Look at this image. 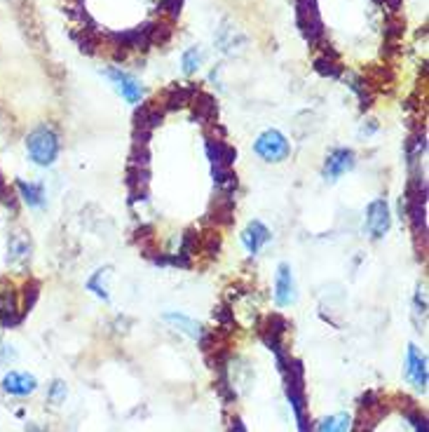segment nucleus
I'll return each mask as SVG.
<instances>
[{
    "instance_id": "f257e3e1",
    "label": "nucleus",
    "mask_w": 429,
    "mask_h": 432,
    "mask_svg": "<svg viewBox=\"0 0 429 432\" xmlns=\"http://www.w3.org/2000/svg\"><path fill=\"white\" fill-rule=\"evenodd\" d=\"M59 151H61L59 136H56V132L49 127V125H40V127H35L31 134L26 136L28 158L40 167L54 165L56 158H59Z\"/></svg>"
},
{
    "instance_id": "f03ea898",
    "label": "nucleus",
    "mask_w": 429,
    "mask_h": 432,
    "mask_svg": "<svg viewBox=\"0 0 429 432\" xmlns=\"http://www.w3.org/2000/svg\"><path fill=\"white\" fill-rule=\"evenodd\" d=\"M253 151L265 163H284L291 155V144H288V139L279 129H265L256 139V144H253Z\"/></svg>"
},
{
    "instance_id": "7ed1b4c3",
    "label": "nucleus",
    "mask_w": 429,
    "mask_h": 432,
    "mask_svg": "<svg viewBox=\"0 0 429 432\" xmlns=\"http://www.w3.org/2000/svg\"><path fill=\"white\" fill-rule=\"evenodd\" d=\"M295 22H298L300 31L305 33L307 43L316 45L324 36V24L319 17V8L316 0H295Z\"/></svg>"
},
{
    "instance_id": "20e7f679",
    "label": "nucleus",
    "mask_w": 429,
    "mask_h": 432,
    "mask_svg": "<svg viewBox=\"0 0 429 432\" xmlns=\"http://www.w3.org/2000/svg\"><path fill=\"white\" fill-rule=\"evenodd\" d=\"M298 301V287H295V277L288 263H279L277 275H274V303L279 308L293 305Z\"/></svg>"
},
{
    "instance_id": "39448f33",
    "label": "nucleus",
    "mask_w": 429,
    "mask_h": 432,
    "mask_svg": "<svg viewBox=\"0 0 429 432\" xmlns=\"http://www.w3.org/2000/svg\"><path fill=\"white\" fill-rule=\"evenodd\" d=\"M392 226V214H390V207L383 198L373 200L369 209H366V231H369L371 238H385L387 231Z\"/></svg>"
},
{
    "instance_id": "423d86ee",
    "label": "nucleus",
    "mask_w": 429,
    "mask_h": 432,
    "mask_svg": "<svg viewBox=\"0 0 429 432\" xmlns=\"http://www.w3.org/2000/svg\"><path fill=\"white\" fill-rule=\"evenodd\" d=\"M21 317H24V312L19 305V294L12 284L0 280V322L5 326H14L21 322Z\"/></svg>"
},
{
    "instance_id": "0eeeda50",
    "label": "nucleus",
    "mask_w": 429,
    "mask_h": 432,
    "mask_svg": "<svg viewBox=\"0 0 429 432\" xmlns=\"http://www.w3.org/2000/svg\"><path fill=\"white\" fill-rule=\"evenodd\" d=\"M357 165V158H354V151L350 148H335L328 153L326 163H324V179L326 181H338L342 174H347L354 170Z\"/></svg>"
},
{
    "instance_id": "6e6552de",
    "label": "nucleus",
    "mask_w": 429,
    "mask_h": 432,
    "mask_svg": "<svg viewBox=\"0 0 429 432\" xmlns=\"http://www.w3.org/2000/svg\"><path fill=\"white\" fill-rule=\"evenodd\" d=\"M105 75H108V78L113 80V85H115L117 92L122 94V99H127L129 103H139L141 101L143 87H141V82L134 78V75L122 71V68H108Z\"/></svg>"
},
{
    "instance_id": "1a4fd4ad",
    "label": "nucleus",
    "mask_w": 429,
    "mask_h": 432,
    "mask_svg": "<svg viewBox=\"0 0 429 432\" xmlns=\"http://www.w3.org/2000/svg\"><path fill=\"white\" fill-rule=\"evenodd\" d=\"M406 379L418 390L427 388V357L413 343L408 345L406 352Z\"/></svg>"
},
{
    "instance_id": "9d476101",
    "label": "nucleus",
    "mask_w": 429,
    "mask_h": 432,
    "mask_svg": "<svg viewBox=\"0 0 429 432\" xmlns=\"http://www.w3.org/2000/svg\"><path fill=\"white\" fill-rule=\"evenodd\" d=\"M31 252H33L31 238L24 231H12L10 238H7V263L10 266H21V263L31 259Z\"/></svg>"
},
{
    "instance_id": "9b49d317",
    "label": "nucleus",
    "mask_w": 429,
    "mask_h": 432,
    "mask_svg": "<svg viewBox=\"0 0 429 432\" xmlns=\"http://www.w3.org/2000/svg\"><path fill=\"white\" fill-rule=\"evenodd\" d=\"M3 390L14 397H28L38 390V379L28 371H10L3 379Z\"/></svg>"
},
{
    "instance_id": "f8f14e48",
    "label": "nucleus",
    "mask_w": 429,
    "mask_h": 432,
    "mask_svg": "<svg viewBox=\"0 0 429 432\" xmlns=\"http://www.w3.org/2000/svg\"><path fill=\"white\" fill-rule=\"evenodd\" d=\"M270 240H272V233L263 221H251V224L242 231V242H244L246 252L253 256H256Z\"/></svg>"
},
{
    "instance_id": "ddd939ff",
    "label": "nucleus",
    "mask_w": 429,
    "mask_h": 432,
    "mask_svg": "<svg viewBox=\"0 0 429 432\" xmlns=\"http://www.w3.org/2000/svg\"><path fill=\"white\" fill-rule=\"evenodd\" d=\"M207 153L214 167H232V163L237 160V151L230 144H225L223 139H209Z\"/></svg>"
},
{
    "instance_id": "4468645a",
    "label": "nucleus",
    "mask_w": 429,
    "mask_h": 432,
    "mask_svg": "<svg viewBox=\"0 0 429 432\" xmlns=\"http://www.w3.org/2000/svg\"><path fill=\"white\" fill-rule=\"evenodd\" d=\"M162 319H165V322H169L172 326H176V329H179L181 333H186V336L195 338V341H200V338L204 336L202 324H197L193 317L183 315V312H165V315H162Z\"/></svg>"
},
{
    "instance_id": "2eb2a0df",
    "label": "nucleus",
    "mask_w": 429,
    "mask_h": 432,
    "mask_svg": "<svg viewBox=\"0 0 429 432\" xmlns=\"http://www.w3.org/2000/svg\"><path fill=\"white\" fill-rule=\"evenodd\" d=\"M193 106H195V120H200L202 125H214L216 115H218L214 96H209L204 92H197L193 96Z\"/></svg>"
},
{
    "instance_id": "dca6fc26",
    "label": "nucleus",
    "mask_w": 429,
    "mask_h": 432,
    "mask_svg": "<svg viewBox=\"0 0 429 432\" xmlns=\"http://www.w3.org/2000/svg\"><path fill=\"white\" fill-rule=\"evenodd\" d=\"M19 198L26 202L31 209H40L45 205V188L42 184H33V181H17Z\"/></svg>"
},
{
    "instance_id": "f3484780",
    "label": "nucleus",
    "mask_w": 429,
    "mask_h": 432,
    "mask_svg": "<svg viewBox=\"0 0 429 432\" xmlns=\"http://www.w3.org/2000/svg\"><path fill=\"white\" fill-rule=\"evenodd\" d=\"M110 277H113V268L110 266H105V268H98L94 275L89 277V282H87V289L89 291H94V294L101 298V301H110V287H108V282H110Z\"/></svg>"
},
{
    "instance_id": "a211bd4d",
    "label": "nucleus",
    "mask_w": 429,
    "mask_h": 432,
    "mask_svg": "<svg viewBox=\"0 0 429 432\" xmlns=\"http://www.w3.org/2000/svg\"><path fill=\"white\" fill-rule=\"evenodd\" d=\"M232 216H235V202H232L230 193H225L223 198H218L214 202V207H211V212H209V219L216 221V224H230Z\"/></svg>"
},
{
    "instance_id": "6ab92c4d",
    "label": "nucleus",
    "mask_w": 429,
    "mask_h": 432,
    "mask_svg": "<svg viewBox=\"0 0 429 432\" xmlns=\"http://www.w3.org/2000/svg\"><path fill=\"white\" fill-rule=\"evenodd\" d=\"M197 94L195 87H183L176 85L167 92V108H183L188 103H193V96Z\"/></svg>"
},
{
    "instance_id": "aec40b11",
    "label": "nucleus",
    "mask_w": 429,
    "mask_h": 432,
    "mask_svg": "<svg viewBox=\"0 0 429 432\" xmlns=\"http://www.w3.org/2000/svg\"><path fill=\"white\" fill-rule=\"evenodd\" d=\"M350 425H352V418L350 414H335V416H328L316 425V432H350Z\"/></svg>"
},
{
    "instance_id": "412c9836",
    "label": "nucleus",
    "mask_w": 429,
    "mask_h": 432,
    "mask_svg": "<svg viewBox=\"0 0 429 432\" xmlns=\"http://www.w3.org/2000/svg\"><path fill=\"white\" fill-rule=\"evenodd\" d=\"M38 294H40V282L31 280V282L24 284V294H21V298H19L21 312H28V310L33 308V303H35V298H38Z\"/></svg>"
},
{
    "instance_id": "4be33fe9",
    "label": "nucleus",
    "mask_w": 429,
    "mask_h": 432,
    "mask_svg": "<svg viewBox=\"0 0 429 432\" xmlns=\"http://www.w3.org/2000/svg\"><path fill=\"white\" fill-rule=\"evenodd\" d=\"M314 71L321 73V75H328V78H338L340 75V66H338V61L333 57H316L314 59Z\"/></svg>"
},
{
    "instance_id": "5701e85b",
    "label": "nucleus",
    "mask_w": 429,
    "mask_h": 432,
    "mask_svg": "<svg viewBox=\"0 0 429 432\" xmlns=\"http://www.w3.org/2000/svg\"><path fill=\"white\" fill-rule=\"evenodd\" d=\"M181 64H183V71H186L188 75L195 73L197 68H200V64H202V52H200V47H190V50L183 52Z\"/></svg>"
},
{
    "instance_id": "b1692460",
    "label": "nucleus",
    "mask_w": 429,
    "mask_h": 432,
    "mask_svg": "<svg viewBox=\"0 0 429 432\" xmlns=\"http://www.w3.org/2000/svg\"><path fill=\"white\" fill-rule=\"evenodd\" d=\"M172 38V29L167 24H153L151 29V45H165Z\"/></svg>"
},
{
    "instance_id": "393cba45",
    "label": "nucleus",
    "mask_w": 429,
    "mask_h": 432,
    "mask_svg": "<svg viewBox=\"0 0 429 432\" xmlns=\"http://www.w3.org/2000/svg\"><path fill=\"white\" fill-rule=\"evenodd\" d=\"M404 19H399V17H390L387 19V29H385V36L392 40V43H397L399 36L404 33Z\"/></svg>"
},
{
    "instance_id": "a878e982",
    "label": "nucleus",
    "mask_w": 429,
    "mask_h": 432,
    "mask_svg": "<svg viewBox=\"0 0 429 432\" xmlns=\"http://www.w3.org/2000/svg\"><path fill=\"white\" fill-rule=\"evenodd\" d=\"M68 390H66V383L63 381H54L52 386H49V393H47V400L52 404H61L63 400H66Z\"/></svg>"
},
{
    "instance_id": "bb28decb",
    "label": "nucleus",
    "mask_w": 429,
    "mask_h": 432,
    "mask_svg": "<svg viewBox=\"0 0 429 432\" xmlns=\"http://www.w3.org/2000/svg\"><path fill=\"white\" fill-rule=\"evenodd\" d=\"M0 202L7 207H14V191L10 186H7V181L3 179V174H0Z\"/></svg>"
},
{
    "instance_id": "cd10ccee",
    "label": "nucleus",
    "mask_w": 429,
    "mask_h": 432,
    "mask_svg": "<svg viewBox=\"0 0 429 432\" xmlns=\"http://www.w3.org/2000/svg\"><path fill=\"white\" fill-rule=\"evenodd\" d=\"M413 418V425H415V432H427V421L425 416H418V414H411Z\"/></svg>"
},
{
    "instance_id": "c85d7f7f",
    "label": "nucleus",
    "mask_w": 429,
    "mask_h": 432,
    "mask_svg": "<svg viewBox=\"0 0 429 432\" xmlns=\"http://www.w3.org/2000/svg\"><path fill=\"white\" fill-rule=\"evenodd\" d=\"M26 432H45V430H40V428H35V425H28V430Z\"/></svg>"
}]
</instances>
